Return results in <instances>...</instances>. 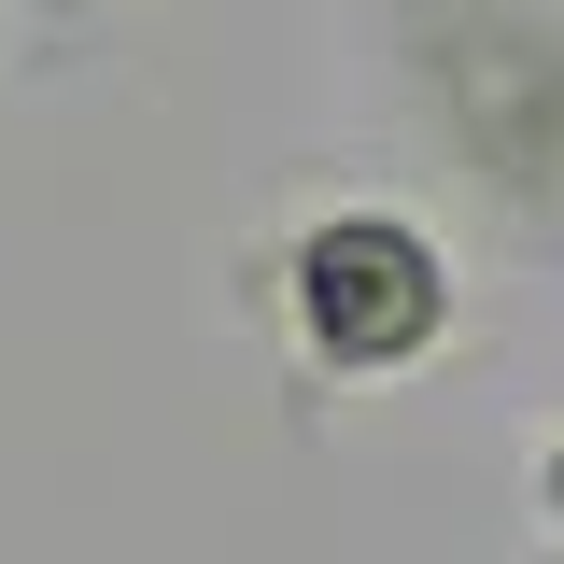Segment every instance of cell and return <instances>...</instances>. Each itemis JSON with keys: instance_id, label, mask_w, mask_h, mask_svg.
Here are the masks:
<instances>
[{"instance_id": "2", "label": "cell", "mask_w": 564, "mask_h": 564, "mask_svg": "<svg viewBox=\"0 0 564 564\" xmlns=\"http://www.w3.org/2000/svg\"><path fill=\"white\" fill-rule=\"evenodd\" d=\"M240 311H254L296 423H325L339 395H381L466 339V269L410 198H311L240 254Z\"/></svg>"}, {"instance_id": "1", "label": "cell", "mask_w": 564, "mask_h": 564, "mask_svg": "<svg viewBox=\"0 0 564 564\" xmlns=\"http://www.w3.org/2000/svg\"><path fill=\"white\" fill-rule=\"evenodd\" d=\"M367 43L452 212L494 254H564V0H367Z\"/></svg>"}, {"instance_id": "3", "label": "cell", "mask_w": 564, "mask_h": 564, "mask_svg": "<svg viewBox=\"0 0 564 564\" xmlns=\"http://www.w3.org/2000/svg\"><path fill=\"white\" fill-rule=\"evenodd\" d=\"M113 14H128V0H14V57H29V70H70Z\"/></svg>"}, {"instance_id": "4", "label": "cell", "mask_w": 564, "mask_h": 564, "mask_svg": "<svg viewBox=\"0 0 564 564\" xmlns=\"http://www.w3.org/2000/svg\"><path fill=\"white\" fill-rule=\"evenodd\" d=\"M522 508H536V536L564 551V395H551V423H536V452H522Z\"/></svg>"}]
</instances>
